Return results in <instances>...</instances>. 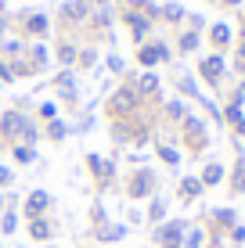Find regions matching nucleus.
I'll list each match as a JSON object with an SVG mask.
<instances>
[{"mask_svg":"<svg viewBox=\"0 0 245 248\" xmlns=\"http://www.w3.org/2000/svg\"><path fill=\"white\" fill-rule=\"evenodd\" d=\"M0 137H7V140H18V144H36V126H33L29 115H22L18 108H11V112L0 115Z\"/></svg>","mask_w":245,"mask_h":248,"instance_id":"f257e3e1","label":"nucleus"},{"mask_svg":"<svg viewBox=\"0 0 245 248\" xmlns=\"http://www.w3.org/2000/svg\"><path fill=\"white\" fill-rule=\"evenodd\" d=\"M184 234H188V223H184V219H166V223L155 227L159 248H180L184 245Z\"/></svg>","mask_w":245,"mask_h":248,"instance_id":"f03ea898","label":"nucleus"},{"mask_svg":"<svg viewBox=\"0 0 245 248\" xmlns=\"http://www.w3.org/2000/svg\"><path fill=\"white\" fill-rule=\"evenodd\" d=\"M137 105H141V93L133 90V87H119V90L112 93V101H108V112L119 115V119H126V115L137 112Z\"/></svg>","mask_w":245,"mask_h":248,"instance_id":"7ed1b4c3","label":"nucleus"},{"mask_svg":"<svg viewBox=\"0 0 245 248\" xmlns=\"http://www.w3.org/2000/svg\"><path fill=\"white\" fill-rule=\"evenodd\" d=\"M126 194H130V198H151V194H155V173H151V169H133L130 173V180H126Z\"/></svg>","mask_w":245,"mask_h":248,"instance_id":"20e7f679","label":"nucleus"},{"mask_svg":"<svg viewBox=\"0 0 245 248\" xmlns=\"http://www.w3.org/2000/svg\"><path fill=\"white\" fill-rule=\"evenodd\" d=\"M47 209H50V194L47 191H33L29 198H25V216H29V219L47 216Z\"/></svg>","mask_w":245,"mask_h":248,"instance_id":"39448f33","label":"nucleus"},{"mask_svg":"<svg viewBox=\"0 0 245 248\" xmlns=\"http://www.w3.org/2000/svg\"><path fill=\"white\" fill-rule=\"evenodd\" d=\"M224 72H227V65H224V58H220V54L202 58V76H206L209 83H220V79H224Z\"/></svg>","mask_w":245,"mask_h":248,"instance_id":"423d86ee","label":"nucleus"},{"mask_svg":"<svg viewBox=\"0 0 245 248\" xmlns=\"http://www.w3.org/2000/svg\"><path fill=\"white\" fill-rule=\"evenodd\" d=\"M87 166H90V173H94L101 184H108V180L115 176V166H112L108 158H101V155H90V158H87Z\"/></svg>","mask_w":245,"mask_h":248,"instance_id":"0eeeda50","label":"nucleus"},{"mask_svg":"<svg viewBox=\"0 0 245 248\" xmlns=\"http://www.w3.org/2000/svg\"><path fill=\"white\" fill-rule=\"evenodd\" d=\"M29 237H33V241H50V237H54V223H50L47 216L29 219Z\"/></svg>","mask_w":245,"mask_h":248,"instance_id":"6e6552de","label":"nucleus"},{"mask_svg":"<svg viewBox=\"0 0 245 248\" xmlns=\"http://www.w3.org/2000/svg\"><path fill=\"white\" fill-rule=\"evenodd\" d=\"M184 137H188L191 144H202V140H206V123L195 119V115H188V119H184Z\"/></svg>","mask_w":245,"mask_h":248,"instance_id":"1a4fd4ad","label":"nucleus"},{"mask_svg":"<svg viewBox=\"0 0 245 248\" xmlns=\"http://www.w3.org/2000/svg\"><path fill=\"white\" fill-rule=\"evenodd\" d=\"M123 237H126V227H123V223H105V227H98V241H101V245L123 241Z\"/></svg>","mask_w":245,"mask_h":248,"instance_id":"9d476101","label":"nucleus"},{"mask_svg":"<svg viewBox=\"0 0 245 248\" xmlns=\"http://www.w3.org/2000/svg\"><path fill=\"white\" fill-rule=\"evenodd\" d=\"M177 191H180V198H184V202H195L198 194L206 191V187H202V180H198V176H184V180H180V187H177Z\"/></svg>","mask_w":245,"mask_h":248,"instance_id":"9b49d317","label":"nucleus"},{"mask_svg":"<svg viewBox=\"0 0 245 248\" xmlns=\"http://www.w3.org/2000/svg\"><path fill=\"white\" fill-rule=\"evenodd\" d=\"M202 187H213V184H220L224 180V166L220 162H206V166H202Z\"/></svg>","mask_w":245,"mask_h":248,"instance_id":"f8f14e48","label":"nucleus"},{"mask_svg":"<svg viewBox=\"0 0 245 248\" xmlns=\"http://www.w3.org/2000/svg\"><path fill=\"white\" fill-rule=\"evenodd\" d=\"M166 212H170V205H166V198H151L148 205V223H166Z\"/></svg>","mask_w":245,"mask_h":248,"instance_id":"ddd939ff","label":"nucleus"},{"mask_svg":"<svg viewBox=\"0 0 245 248\" xmlns=\"http://www.w3.org/2000/svg\"><path fill=\"white\" fill-rule=\"evenodd\" d=\"M170 50L166 47H141V65H155V62H166Z\"/></svg>","mask_w":245,"mask_h":248,"instance_id":"4468645a","label":"nucleus"},{"mask_svg":"<svg viewBox=\"0 0 245 248\" xmlns=\"http://www.w3.org/2000/svg\"><path fill=\"white\" fill-rule=\"evenodd\" d=\"M231 191L242 194L245 191V155H238V162H234V173H231Z\"/></svg>","mask_w":245,"mask_h":248,"instance_id":"2eb2a0df","label":"nucleus"},{"mask_svg":"<svg viewBox=\"0 0 245 248\" xmlns=\"http://www.w3.org/2000/svg\"><path fill=\"white\" fill-rule=\"evenodd\" d=\"M213 223L220 230H231L234 223H238V216H234V209H213Z\"/></svg>","mask_w":245,"mask_h":248,"instance_id":"dca6fc26","label":"nucleus"},{"mask_svg":"<svg viewBox=\"0 0 245 248\" xmlns=\"http://www.w3.org/2000/svg\"><path fill=\"white\" fill-rule=\"evenodd\" d=\"M15 230H18V212H15V209H4V212H0V234H15Z\"/></svg>","mask_w":245,"mask_h":248,"instance_id":"f3484780","label":"nucleus"},{"mask_svg":"<svg viewBox=\"0 0 245 248\" xmlns=\"http://www.w3.org/2000/svg\"><path fill=\"white\" fill-rule=\"evenodd\" d=\"M69 133H72L69 123H62V119H50V126H47V137H50V140H65Z\"/></svg>","mask_w":245,"mask_h":248,"instance_id":"a211bd4d","label":"nucleus"},{"mask_svg":"<svg viewBox=\"0 0 245 248\" xmlns=\"http://www.w3.org/2000/svg\"><path fill=\"white\" fill-rule=\"evenodd\" d=\"M180 248H206V234H202L198 227H191L188 234H184V245Z\"/></svg>","mask_w":245,"mask_h":248,"instance_id":"6ab92c4d","label":"nucleus"},{"mask_svg":"<svg viewBox=\"0 0 245 248\" xmlns=\"http://www.w3.org/2000/svg\"><path fill=\"white\" fill-rule=\"evenodd\" d=\"M15 162H25V166H29V162H36V151H33V144H15Z\"/></svg>","mask_w":245,"mask_h":248,"instance_id":"aec40b11","label":"nucleus"},{"mask_svg":"<svg viewBox=\"0 0 245 248\" xmlns=\"http://www.w3.org/2000/svg\"><path fill=\"white\" fill-rule=\"evenodd\" d=\"M159 158H163L166 166H180V151L170 148V144H159Z\"/></svg>","mask_w":245,"mask_h":248,"instance_id":"412c9836","label":"nucleus"},{"mask_svg":"<svg viewBox=\"0 0 245 248\" xmlns=\"http://www.w3.org/2000/svg\"><path fill=\"white\" fill-rule=\"evenodd\" d=\"M155 90H159V79H155L151 72H145V76L137 79V93H155Z\"/></svg>","mask_w":245,"mask_h":248,"instance_id":"4be33fe9","label":"nucleus"},{"mask_svg":"<svg viewBox=\"0 0 245 248\" xmlns=\"http://www.w3.org/2000/svg\"><path fill=\"white\" fill-rule=\"evenodd\" d=\"M166 115L177 119V123H184V119H188V108H184V101H170V105H166Z\"/></svg>","mask_w":245,"mask_h":248,"instance_id":"5701e85b","label":"nucleus"},{"mask_svg":"<svg viewBox=\"0 0 245 248\" xmlns=\"http://www.w3.org/2000/svg\"><path fill=\"white\" fill-rule=\"evenodd\" d=\"M227 40H231V29H227V25H213V44L224 47Z\"/></svg>","mask_w":245,"mask_h":248,"instance_id":"b1692460","label":"nucleus"},{"mask_svg":"<svg viewBox=\"0 0 245 248\" xmlns=\"http://www.w3.org/2000/svg\"><path fill=\"white\" fill-rule=\"evenodd\" d=\"M40 119H58V105H50V101H44V105H40Z\"/></svg>","mask_w":245,"mask_h":248,"instance_id":"393cba45","label":"nucleus"},{"mask_svg":"<svg viewBox=\"0 0 245 248\" xmlns=\"http://www.w3.org/2000/svg\"><path fill=\"white\" fill-rule=\"evenodd\" d=\"M33 62H36V68H44L47 65V50L44 47H33Z\"/></svg>","mask_w":245,"mask_h":248,"instance_id":"a878e982","label":"nucleus"},{"mask_svg":"<svg viewBox=\"0 0 245 248\" xmlns=\"http://www.w3.org/2000/svg\"><path fill=\"white\" fill-rule=\"evenodd\" d=\"M195 47H198V36H195V32H188V36L180 40V50H195Z\"/></svg>","mask_w":245,"mask_h":248,"instance_id":"bb28decb","label":"nucleus"},{"mask_svg":"<svg viewBox=\"0 0 245 248\" xmlns=\"http://www.w3.org/2000/svg\"><path fill=\"white\" fill-rule=\"evenodd\" d=\"M29 29H33V32H44V29H47L44 15H36V18H29Z\"/></svg>","mask_w":245,"mask_h":248,"instance_id":"cd10ccee","label":"nucleus"},{"mask_svg":"<svg viewBox=\"0 0 245 248\" xmlns=\"http://www.w3.org/2000/svg\"><path fill=\"white\" fill-rule=\"evenodd\" d=\"M231 237H234V245H242V241H245V227L234 223V227H231Z\"/></svg>","mask_w":245,"mask_h":248,"instance_id":"c85d7f7f","label":"nucleus"},{"mask_svg":"<svg viewBox=\"0 0 245 248\" xmlns=\"http://www.w3.org/2000/svg\"><path fill=\"white\" fill-rule=\"evenodd\" d=\"M65 15H72V18H80V15H87V7H83V4H69V7H65Z\"/></svg>","mask_w":245,"mask_h":248,"instance_id":"c756f323","label":"nucleus"},{"mask_svg":"<svg viewBox=\"0 0 245 248\" xmlns=\"http://www.w3.org/2000/svg\"><path fill=\"white\" fill-rule=\"evenodd\" d=\"M130 22H133V32H137V36H145V18H141V15H133Z\"/></svg>","mask_w":245,"mask_h":248,"instance_id":"7c9ffc66","label":"nucleus"},{"mask_svg":"<svg viewBox=\"0 0 245 248\" xmlns=\"http://www.w3.org/2000/svg\"><path fill=\"white\" fill-rule=\"evenodd\" d=\"M11 180H15V176H11V169H7V166H0V187H7Z\"/></svg>","mask_w":245,"mask_h":248,"instance_id":"2f4dec72","label":"nucleus"},{"mask_svg":"<svg viewBox=\"0 0 245 248\" xmlns=\"http://www.w3.org/2000/svg\"><path fill=\"white\" fill-rule=\"evenodd\" d=\"M62 62H65V65L76 62V50H72V47H62Z\"/></svg>","mask_w":245,"mask_h":248,"instance_id":"473e14b6","label":"nucleus"},{"mask_svg":"<svg viewBox=\"0 0 245 248\" xmlns=\"http://www.w3.org/2000/svg\"><path fill=\"white\" fill-rule=\"evenodd\" d=\"M0 79H4V83H7V79H15V72H11V65H4V62H0Z\"/></svg>","mask_w":245,"mask_h":248,"instance_id":"72a5a7b5","label":"nucleus"},{"mask_svg":"<svg viewBox=\"0 0 245 248\" xmlns=\"http://www.w3.org/2000/svg\"><path fill=\"white\" fill-rule=\"evenodd\" d=\"M108 68H112V72H123V58H108Z\"/></svg>","mask_w":245,"mask_h":248,"instance_id":"f704fd0d","label":"nucleus"},{"mask_svg":"<svg viewBox=\"0 0 245 248\" xmlns=\"http://www.w3.org/2000/svg\"><path fill=\"white\" fill-rule=\"evenodd\" d=\"M231 126H234V133H238V137H245V115L238 119V123H231Z\"/></svg>","mask_w":245,"mask_h":248,"instance_id":"c9c22d12","label":"nucleus"},{"mask_svg":"<svg viewBox=\"0 0 245 248\" xmlns=\"http://www.w3.org/2000/svg\"><path fill=\"white\" fill-rule=\"evenodd\" d=\"M238 58H242V62H245V44H242V50H238Z\"/></svg>","mask_w":245,"mask_h":248,"instance_id":"e433bc0d","label":"nucleus"},{"mask_svg":"<svg viewBox=\"0 0 245 248\" xmlns=\"http://www.w3.org/2000/svg\"><path fill=\"white\" fill-rule=\"evenodd\" d=\"M206 248H224V245H220V241H213V245H206Z\"/></svg>","mask_w":245,"mask_h":248,"instance_id":"4c0bfd02","label":"nucleus"},{"mask_svg":"<svg viewBox=\"0 0 245 248\" xmlns=\"http://www.w3.org/2000/svg\"><path fill=\"white\" fill-rule=\"evenodd\" d=\"M0 212H4V194H0Z\"/></svg>","mask_w":245,"mask_h":248,"instance_id":"58836bf2","label":"nucleus"},{"mask_svg":"<svg viewBox=\"0 0 245 248\" xmlns=\"http://www.w3.org/2000/svg\"><path fill=\"white\" fill-rule=\"evenodd\" d=\"M227 4H238V0H227Z\"/></svg>","mask_w":245,"mask_h":248,"instance_id":"ea45409f","label":"nucleus"},{"mask_svg":"<svg viewBox=\"0 0 245 248\" xmlns=\"http://www.w3.org/2000/svg\"><path fill=\"white\" fill-rule=\"evenodd\" d=\"M0 248H4V245H0Z\"/></svg>","mask_w":245,"mask_h":248,"instance_id":"a19ab883","label":"nucleus"}]
</instances>
